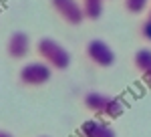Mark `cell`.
<instances>
[{"label": "cell", "instance_id": "6da1fadb", "mask_svg": "<svg viewBox=\"0 0 151 137\" xmlns=\"http://www.w3.org/2000/svg\"><path fill=\"white\" fill-rule=\"evenodd\" d=\"M36 53H38V57L42 58V63H47L48 67L55 68V71H65V68H69V65H70L69 50L60 45V43L48 38V36L38 38V43H36Z\"/></svg>", "mask_w": 151, "mask_h": 137}, {"label": "cell", "instance_id": "7a4b0ae2", "mask_svg": "<svg viewBox=\"0 0 151 137\" xmlns=\"http://www.w3.org/2000/svg\"><path fill=\"white\" fill-rule=\"evenodd\" d=\"M83 103L89 111H93L97 115H105V117H117L123 111V103L119 97H111V95H105L99 91L85 93Z\"/></svg>", "mask_w": 151, "mask_h": 137}, {"label": "cell", "instance_id": "3957f363", "mask_svg": "<svg viewBox=\"0 0 151 137\" xmlns=\"http://www.w3.org/2000/svg\"><path fill=\"white\" fill-rule=\"evenodd\" d=\"M50 77H52V68L42 61H30V63L22 65L18 71V81L24 87H40V85L48 83Z\"/></svg>", "mask_w": 151, "mask_h": 137}, {"label": "cell", "instance_id": "277c9868", "mask_svg": "<svg viewBox=\"0 0 151 137\" xmlns=\"http://www.w3.org/2000/svg\"><path fill=\"white\" fill-rule=\"evenodd\" d=\"M85 53H87L89 61L95 63L97 67L107 68V67H111V65L115 63V50L107 45L105 40H101V38H93V40H89L87 46H85Z\"/></svg>", "mask_w": 151, "mask_h": 137}, {"label": "cell", "instance_id": "5b68a950", "mask_svg": "<svg viewBox=\"0 0 151 137\" xmlns=\"http://www.w3.org/2000/svg\"><path fill=\"white\" fill-rule=\"evenodd\" d=\"M50 6L65 22H69V24H81L85 20L83 6L77 0H50Z\"/></svg>", "mask_w": 151, "mask_h": 137}, {"label": "cell", "instance_id": "8992f818", "mask_svg": "<svg viewBox=\"0 0 151 137\" xmlns=\"http://www.w3.org/2000/svg\"><path fill=\"white\" fill-rule=\"evenodd\" d=\"M30 50V36L24 30H14L6 40V53L10 58H24Z\"/></svg>", "mask_w": 151, "mask_h": 137}, {"label": "cell", "instance_id": "52a82bcc", "mask_svg": "<svg viewBox=\"0 0 151 137\" xmlns=\"http://www.w3.org/2000/svg\"><path fill=\"white\" fill-rule=\"evenodd\" d=\"M81 135L83 137H117L115 129L109 127L107 123L99 119H89L81 125Z\"/></svg>", "mask_w": 151, "mask_h": 137}, {"label": "cell", "instance_id": "ba28073f", "mask_svg": "<svg viewBox=\"0 0 151 137\" xmlns=\"http://www.w3.org/2000/svg\"><path fill=\"white\" fill-rule=\"evenodd\" d=\"M133 65L135 68L139 71V73H147L151 71V48H139V50H135V55H133Z\"/></svg>", "mask_w": 151, "mask_h": 137}, {"label": "cell", "instance_id": "9c48e42d", "mask_svg": "<svg viewBox=\"0 0 151 137\" xmlns=\"http://www.w3.org/2000/svg\"><path fill=\"white\" fill-rule=\"evenodd\" d=\"M83 14L85 18H91V20H97L101 14H103V0H83Z\"/></svg>", "mask_w": 151, "mask_h": 137}, {"label": "cell", "instance_id": "30bf717a", "mask_svg": "<svg viewBox=\"0 0 151 137\" xmlns=\"http://www.w3.org/2000/svg\"><path fill=\"white\" fill-rule=\"evenodd\" d=\"M147 4H149V0H125L123 2V6H125V10L131 12V14H139L147 8Z\"/></svg>", "mask_w": 151, "mask_h": 137}, {"label": "cell", "instance_id": "8fae6325", "mask_svg": "<svg viewBox=\"0 0 151 137\" xmlns=\"http://www.w3.org/2000/svg\"><path fill=\"white\" fill-rule=\"evenodd\" d=\"M141 36H143L145 40H149V43H151V20H149V18L141 24Z\"/></svg>", "mask_w": 151, "mask_h": 137}, {"label": "cell", "instance_id": "7c38bea8", "mask_svg": "<svg viewBox=\"0 0 151 137\" xmlns=\"http://www.w3.org/2000/svg\"><path fill=\"white\" fill-rule=\"evenodd\" d=\"M143 79H145V83H147V85H151V71H147V73L143 75Z\"/></svg>", "mask_w": 151, "mask_h": 137}, {"label": "cell", "instance_id": "4fadbf2b", "mask_svg": "<svg viewBox=\"0 0 151 137\" xmlns=\"http://www.w3.org/2000/svg\"><path fill=\"white\" fill-rule=\"evenodd\" d=\"M0 137H12V133H8V131H4V129H0Z\"/></svg>", "mask_w": 151, "mask_h": 137}, {"label": "cell", "instance_id": "5bb4252c", "mask_svg": "<svg viewBox=\"0 0 151 137\" xmlns=\"http://www.w3.org/2000/svg\"><path fill=\"white\" fill-rule=\"evenodd\" d=\"M149 20H151V8H149Z\"/></svg>", "mask_w": 151, "mask_h": 137}, {"label": "cell", "instance_id": "9a60e30c", "mask_svg": "<svg viewBox=\"0 0 151 137\" xmlns=\"http://www.w3.org/2000/svg\"><path fill=\"white\" fill-rule=\"evenodd\" d=\"M42 137H47V135H42Z\"/></svg>", "mask_w": 151, "mask_h": 137}]
</instances>
